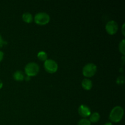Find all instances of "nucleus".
Returning <instances> with one entry per match:
<instances>
[{
	"label": "nucleus",
	"instance_id": "2eb2a0df",
	"mask_svg": "<svg viewBox=\"0 0 125 125\" xmlns=\"http://www.w3.org/2000/svg\"><path fill=\"white\" fill-rule=\"evenodd\" d=\"M117 83L118 84H123L124 83V77L123 76H121L118 77L117 80Z\"/></svg>",
	"mask_w": 125,
	"mask_h": 125
},
{
	"label": "nucleus",
	"instance_id": "f257e3e1",
	"mask_svg": "<svg viewBox=\"0 0 125 125\" xmlns=\"http://www.w3.org/2000/svg\"><path fill=\"white\" fill-rule=\"evenodd\" d=\"M124 114L123 109L121 106H117L114 107L109 114V119L112 122L118 123L122 120Z\"/></svg>",
	"mask_w": 125,
	"mask_h": 125
},
{
	"label": "nucleus",
	"instance_id": "4468645a",
	"mask_svg": "<svg viewBox=\"0 0 125 125\" xmlns=\"http://www.w3.org/2000/svg\"><path fill=\"white\" fill-rule=\"evenodd\" d=\"M119 50L122 54L125 55V39H123L122 41L120 42L119 44Z\"/></svg>",
	"mask_w": 125,
	"mask_h": 125
},
{
	"label": "nucleus",
	"instance_id": "a211bd4d",
	"mask_svg": "<svg viewBox=\"0 0 125 125\" xmlns=\"http://www.w3.org/2000/svg\"><path fill=\"white\" fill-rule=\"evenodd\" d=\"M2 85H3V83H2V81L0 79V89L2 87Z\"/></svg>",
	"mask_w": 125,
	"mask_h": 125
},
{
	"label": "nucleus",
	"instance_id": "423d86ee",
	"mask_svg": "<svg viewBox=\"0 0 125 125\" xmlns=\"http://www.w3.org/2000/svg\"><path fill=\"white\" fill-rule=\"evenodd\" d=\"M118 26L117 22L114 20H111L107 22L106 24V30L108 34L114 35L117 32Z\"/></svg>",
	"mask_w": 125,
	"mask_h": 125
},
{
	"label": "nucleus",
	"instance_id": "6ab92c4d",
	"mask_svg": "<svg viewBox=\"0 0 125 125\" xmlns=\"http://www.w3.org/2000/svg\"><path fill=\"white\" fill-rule=\"evenodd\" d=\"M104 125H112V123H111V122H108V123H105V124Z\"/></svg>",
	"mask_w": 125,
	"mask_h": 125
},
{
	"label": "nucleus",
	"instance_id": "20e7f679",
	"mask_svg": "<svg viewBox=\"0 0 125 125\" xmlns=\"http://www.w3.org/2000/svg\"><path fill=\"white\" fill-rule=\"evenodd\" d=\"M97 70V67L94 63H89L85 65L83 68V75L85 77H92L95 74Z\"/></svg>",
	"mask_w": 125,
	"mask_h": 125
},
{
	"label": "nucleus",
	"instance_id": "9d476101",
	"mask_svg": "<svg viewBox=\"0 0 125 125\" xmlns=\"http://www.w3.org/2000/svg\"><path fill=\"white\" fill-rule=\"evenodd\" d=\"M13 78L15 79L16 81H21L24 79V74L23 72L20 70L16 71L13 75Z\"/></svg>",
	"mask_w": 125,
	"mask_h": 125
},
{
	"label": "nucleus",
	"instance_id": "6e6552de",
	"mask_svg": "<svg viewBox=\"0 0 125 125\" xmlns=\"http://www.w3.org/2000/svg\"><path fill=\"white\" fill-rule=\"evenodd\" d=\"M82 86L84 88L85 90H90L92 87V82L90 79H87V78H85L82 81Z\"/></svg>",
	"mask_w": 125,
	"mask_h": 125
},
{
	"label": "nucleus",
	"instance_id": "39448f33",
	"mask_svg": "<svg viewBox=\"0 0 125 125\" xmlns=\"http://www.w3.org/2000/svg\"><path fill=\"white\" fill-rule=\"evenodd\" d=\"M44 67L47 72L50 73H55L58 69L57 62L52 59H47L45 61Z\"/></svg>",
	"mask_w": 125,
	"mask_h": 125
},
{
	"label": "nucleus",
	"instance_id": "f8f14e48",
	"mask_svg": "<svg viewBox=\"0 0 125 125\" xmlns=\"http://www.w3.org/2000/svg\"><path fill=\"white\" fill-rule=\"evenodd\" d=\"M37 57L39 59L43 61H45L46 60H47V58H48L47 54H46L45 51H40V52H38Z\"/></svg>",
	"mask_w": 125,
	"mask_h": 125
},
{
	"label": "nucleus",
	"instance_id": "f03ea898",
	"mask_svg": "<svg viewBox=\"0 0 125 125\" xmlns=\"http://www.w3.org/2000/svg\"><path fill=\"white\" fill-rule=\"evenodd\" d=\"M39 66L35 62H29L24 68L25 73L28 76H34L37 75L39 72Z\"/></svg>",
	"mask_w": 125,
	"mask_h": 125
},
{
	"label": "nucleus",
	"instance_id": "ddd939ff",
	"mask_svg": "<svg viewBox=\"0 0 125 125\" xmlns=\"http://www.w3.org/2000/svg\"><path fill=\"white\" fill-rule=\"evenodd\" d=\"M78 125H91V123L87 118H83L79 121Z\"/></svg>",
	"mask_w": 125,
	"mask_h": 125
},
{
	"label": "nucleus",
	"instance_id": "dca6fc26",
	"mask_svg": "<svg viewBox=\"0 0 125 125\" xmlns=\"http://www.w3.org/2000/svg\"><path fill=\"white\" fill-rule=\"evenodd\" d=\"M3 43H4V41L3 40H2V36H1V34H0V48L2 47V46L3 45Z\"/></svg>",
	"mask_w": 125,
	"mask_h": 125
},
{
	"label": "nucleus",
	"instance_id": "0eeeda50",
	"mask_svg": "<svg viewBox=\"0 0 125 125\" xmlns=\"http://www.w3.org/2000/svg\"><path fill=\"white\" fill-rule=\"evenodd\" d=\"M78 112L79 115L83 117H89L91 114V111L87 106L85 104L81 105L78 109Z\"/></svg>",
	"mask_w": 125,
	"mask_h": 125
},
{
	"label": "nucleus",
	"instance_id": "9b49d317",
	"mask_svg": "<svg viewBox=\"0 0 125 125\" xmlns=\"http://www.w3.org/2000/svg\"><path fill=\"white\" fill-rule=\"evenodd\" d=\"M22 18H23V21L26 23H31L33 20L32 15L29 12H25L22 15Z\"/></svg>",
	"mask_w": 125,
	"mask_h": 125
},
{
	"label": "nucleus",
	"instance_id": "7ed1b4c3",
	"mask_svg": "<svg viewBox=\"0 0 125 125\" xmlns=\"http://www.w3.org/2000/svg\"><path fill=\"white\" fill-rule=\"evenodd\" d=\"M50 20V15L46 12H39L34 17V21L39 25H45L48 23Z\"/></svg>",
	"mask_w": 125,
	"mask_h": 125
},
{
	"label": "nucleus",
	"instance_id": "1a4fd4ad",
	"mask_svg": "<svg viewBox=\"0 0 125 125\" xmlns=\"http://www.w3.org/2000/svg\"><path fill=\"white\" fill-rule=\"evenodd\" d=\"M89 117H90V120L89 121L90 122V123L91 122H92V123H96L100 119V115L97 112H95L92 113V114H90Z\"/></svg>",
	"mask_w": 125,
	"mask_h": 125
},
{
	"label": "nucleus",
	"instance_id": "f3484780",
	"mask_svg": "<svg viewBox=\"0 0 125 125\" xmlns=\"http://www.w3.org/2000/svg\"><path fill=\"white\" fill-rule=\"evenodd\" d=\"M4 57V52L2 51H0V62L2 60Z\"/></svg>",
	"mask_w": 125,
	"mask_h": 125
}]
</instances>
